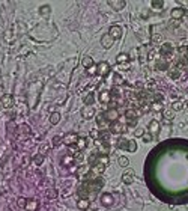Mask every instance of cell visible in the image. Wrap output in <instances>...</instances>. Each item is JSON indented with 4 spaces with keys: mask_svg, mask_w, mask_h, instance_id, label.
Listing matches in <instances>:
<instances>
[{
    "mask_svg": "<svg viewBox=\"0 0 188 211\" xmlns=\"http://www.w3.org/2000/svg\"><path fill=\"white\" fill-rule=\"evenodd\" d=\"M17 205H18L20 208H26V207H27V199L18 198V199H17Z\"/></svg>",
    "mask_w": 188,
    "mask_h": 211,
    "instance_id": "cell-34",
    "label": "cell"
},
{
    "mask_svg": "<svg viewBox=\"0 0 188 211\" xmlns=\"http://www.w3.org/2000/svg\"><path fill=\"white\" fill-rule=\"evenodd\" d=\"M0 107H2V104H0Z\"/></svg>",
    "mask_w": 188,
    "mask_h": 211,
    "instance_id": "cell-48",
    "label": "cell"
},
{
    "mask_svg": "<svg viewBox=\"0 0 188 211\" xmlns=\"http://www.w3.org/2000/svg\"><path fill=\"white\" fill-rule=\"evenodd\" d=\"M113 81H115V84H118V86L123 84V80H122V77H120L119 74H115V76H113Z\"/></svg>",
    "mask_w": 188,
    "mask_h": 211,
    "instance_id": "cell-36",
    "label": "cell"
},
{
    "mask_svg": "<svg viewBox=\"0 0 188 211\" xmlns=\"http://www.w3.org/2000/svg\"><path fill=\"white\" fill-rule=\"evenodd\" d=\"M105 121H107V118H105V112H99L98 116H96V124H98L99 127H102V125L105 124Z\"/></svg>",
    "mask_w": 188,
    "mask_h": 211,
    "instance_id": "cell-19",
    "label": "cell"
},
{
    "mask_svg": "<svg viewBox=\"0 0 188 211\" xmlns=\"http://www.w3.org/2000/svg\"><path fill=\"white\" fill-rule=\"evenodd\" d=\"M118 163H119V166H122V167H128L129 160H128V157H125V156H120L118 158Z\"/></svg>",
    "mask_w": 188,
    "mask_h": 211,
    "instance_id": "cell-25",
    "label": "cell"
},
{
    "mask_svg": "<svg viewBox=\"0 0 188 211\" xmlns=\"http://www.w3.org/2000/svg\"><path fill=\"white\" fill-rule=\"evenodd\" d=\"M94 101H95L94 92H90V94H89V95H87V97H86V98L83 100V103H84V104H86V106H90V104H94Z\"/></svg>",
    "mask_w": 188,
    "mask_h": 211,
    "instance_id": "cell-30",
    "label": "cell"
},
{
    "mask_svg": "<svg viewBox=\"0 0 188 211\" xmlns=\"http://www.w3.org/2000/svg\"><path fill=\"white\" fill-rule=\"evenodd\" d=\"M122 27L118 26V24H115V26H112L110 27V30H108V35L113 38V39H119L120 36H122Z\"/></svg>",
    "mask_w": 188,
    "mask_h": 211,
    "instance_id": "cell-8",
    "label": "cell"
},
{
    "mask_svg": "<svg viewBox=\"0 0 188 211\" xmlns=\"http://www.w3.org/2000/svg\"><path fill=\"white\" fill-rule=\"evenodd\" d=\"M60 143H62V137H60V136H54V137H53V145H54V146H59Z\"/></svg>",
    "mask_w": 188,
    "mask_h": 211,
    "instance_id": "cell-39",
    "label": "cell"
},
{
    "mask_svg": "<svg viewBox=\"0 0 188 211\" xmlns=\"http://www.w3.org/2000/svg\"><path fill=\"white\" fill-rule=\"evenodd\" d=\"M125 118H126L128 127H134V125L137 124V113H136V110H133V109L126 110V112H125Z\"/></svg>",
    "mask_w": 188,
    "mask_h": 211,
    "instance_id": "cell-1",
    "label": "cell"
},
{
    "mask_svg": "<svg viewBox=\"0 0 188 211\" xmlns=\"http://www.w3.org/2000/svg\"><path fill=\"white\" fill-rule=\"evenodd\" d=\"M160 53H161V56L170 57V56H172V53H173V45H172L170 42H165V44H163V47H161Z\"/></svg>",
    "mask_w": 188,
    "mask_h": 211,
    "instance_id": "cell-10",
    "label": "cell"
},
{
    "mask_svg": "<svg viewBox=\"0 0 188 211\" xmlns=\"http://www.w3.org/2000/svg\"><path fill=\"white\" fill-rule=\"evenodd\" d=\"M158 131H160V124H158L157 119H152V121L149 122V133H151V134H157Z\"/></svg>",
    "mask_w": 188,
    "mask_h": 211,
    "instance_id": "cell-16",
    "label": "cell"
},
{
    "mask_svg": "<svg viewBox=\"0 0 188 211\" xmlns=\"http://www.w3.org/2000/svg\"><path fill=\"white\" fill-rule=\"evenodd\" d=\"M128 62H129V56H128L126 53H120V54H118V57H116V63L123 65V63H128Z\"/></svg>",
    "mask_w": 188,
    "mask_h": 211,
    "instance_id": "cell-18",
    "label": "cell"
},
{
    "mask_svg": "<svg viewBox=\"0 0 188 211\" xmlns=\"http://www.w3.org/2000/svg\"><path fill=\"white\" fill-rule=\"evenodd\" d=\"M20 130H21V133H24V134H30V128L27 127V125H21V127H18Z\"/></svg>",
    "mask_w": 188,
    "mask_h": 211,
    "instance_id": "cell-43",
    "label": "cell"
},
{
    "mask_svg": "<svg viewBox=\"0 0 188 211\" xmlns=\"http://www.w3.org/2000/svg\"><path fill=\"white\" fill-rule=\"evenodd\" d=\"M151 6L155 8V9H161L164 6V2H161V0H152L151 2Z\"/></svg>",
    "mask_w": 188,
    "mask_h": 211,
    "instance_id": "cell-32",
    "label": "cell"
},
{
    "mask_svg": "<svg viewBox=\"0 0 188 211\" xmlns=\"http://www.w3.org/2000/svg\"><path fill=\"white\" fill-rule=\"evenodd\" d=\"M59 121H60V113H59V112H54V113L50 115V122H51L53 125L59 124Z\"/></svg>",
    "mask_w": 188,
    "mask_h": 211,
    "instance_id": "cell-21",
    "label": "cell"
},
{
    "mask_svg": "<svg viewBox=\"0 0 188 211\" xmlns=\"http://www.w3.org/2000/svg\"><path fill=\"white\" fill-rule=\"evenodd\" d=\"M45 196H47L48 199H54V198L57 196V191H56L54 188H47V190H45Z\"/></svg>",
    "mask_w": 188,
    "mask_h": 211,
    "instance_id": "cell-31",
    "label": "cell"
},
{
    "mask_svg": "<svg viewBox=\"0 0 188 211\" xmlns=\"http://www.w3.org/2000/svg\"><path fill=\"white\" fill-rule=\"evenodd\" d=\"M113 44H115V39H113L108 33H104V35H102V38H101V45H102L104 48H107V50H108V48H112V47H113Z\"/></svg>",
    "mask_w": 188,
    "mask_h": 211,
    "instance_id": "cell-6",
    "label": "cell"
},
{
    "mask_svg": "<svg viewBox=\"0 0 188 211\" xmlns=\"http://www.w3.org/2000/svg\"><path fill=\"white\" fill-rule=\"evenodd\" d=\"M81 65L84 66V68H92V66H95V62H94V59L90 57V56H84L83 59H81Z\"/></svg>",
    "mask_w": 188,
    "mask_h": 211,
    "instance_id": "cell-17",
    "label": "cell"
},
{
    "mask_svg": "<svg viewBox=\"0 0 188 211\" xmlns=\"http://www.w3.org/2000/svg\"><path fill=\"white\" fill-rule=\"evenodd\" d=\"M77 207L80 208V210H87L89 208V199H80L78 202H77Z\"/></svg>",
    "mask_w": 188,
    "mask_h": 211,
    "instance_id": "cell-22",
    "label": "cell"
},
{
    "mask_svg": "<svg viewBox=\"0 0 188 211\" xmlns=\"http://www.w3.org/2000/svg\"><path fill=\"white\" fill-rule=\"evenodd\" d=\"M134 134H136V136H143V134H144V131H143L141 128H139V130H136V133H134Z\"/></svg>",
    "mask_w": 188,
    "mask_h": 211,
    "instance_id": "cell-46",
    "label": "cell"
},
{
    "mask_svg": "<svg viewBox=\"0 0 188 211\" xmlns=\"http://www.w3.org/2000/svg\"><path fill=\"white\" fill-rule=\"evenodd\" d=\"M134 169H131V167H128L123 173H122V181L125 183V184H133L134 183Z\"/></svg>",
    "mask_w": 188,
    "mask_h": 211,
    "instance_id": "cell-3",
    "label": "cell"
},
{
    "mask_svg": "<svg viewBox=\"0 0 188 211\" xmlns=\"http://www.w3.org/2000/svg\"><path fill=\"white\" fill-rule=\"evenodd\" d=\"M116 146L120 148V149H126V146H128V140L123 139V137H120V139L118 140V143H116Z\"/></svg>",
    "mask_w": 188,
    "mask_h": 211,
    "instance_id": "cell-29",
    "label": "cell"
},
{
    "mask_svg": "<svg viewBox=\"0 0 188 211\" xmlns=\"http://www.w3.org/2000/svg\"><path fill=\"white\" fill-rule=\"evenodd\" d=\"M164 118L167 121H172L175 118V110L173 109H165L164 110Z\"/></svg>",
    "mask_w": 188,
    "mask_h": 211,
    "instance_id": "cell-27",
    "label": "cell"
},
{
    "mask_svg": "<svg viewBox=\"0 0 188 211\" xmlns=\"http://www.w3.org/2000/svg\"><path fill=\"white\" fill-rule=\"evenodd\" d=\"M87 146V139H84V137H80L78 139V142H77V148L81 151V149H84Z\"/></svg>",
    "mask_w": 188,
    "mask_h": 211,
    "instance_id": "cell-26",
    "label": "cell"
},
{
    "mask_svg": "<svg viewBox=\"0 0 188 211\" xmlns=\"http://www.w3.org/2000/svg\"><path fill=\"white\" fill-rule=\"evenodd\" d=\"M48 151H50V145H48L47 142L45 143H41V146H39V154H47Z\"/></svg>",
    "mask_w": 188,
    "mask_h": 211,
    "instance_id": "cell-33",
    "label": "cell"
},
{
    "mask_svg": "<svg viewBox=\"0 0 188 211\" xmlns=\"http://www.w3.org/2000/svg\"><path fill=\"white\" fill-rule=\"evenodd\" d=\"M141 139H143L144 143H149V142L152 140V134H151V133H144V134L141 136Z\"/></svg>",
    "mask_w": 188,
    "mask_h": 211,
    "instance_id": "cell-37",
    "label": "cell"
},
{
    "mask_svg": "<svg viewBox=\"0 0 188 211\" xmlns=\"http://www.w3.org/2000/svg\"><path fill=\"white\" fill-rule=\"evenodd\" d=\"M0 104H2V107H5V109H11L14 106V97L11 94H5L2 97V100H0Z\"/></svg>",
    "mask_w": 188,
    "mask_h": 211,
    "instance_id": "cell-5",
    "label": "cell"
},
{
    "mask_svg": "<svg viewBox=\"0 0 188 211\" xmlns=\"http://www.w3.org/2000/svg\"><path fill=\"white\" fill-rule=\"evenodd\" d=\"M29 163H30V157H29V156H26V157L23 158V163H21V167H23V169H26V167L29 166Z\"/></svg>",
    "mask_w": 188,
    "mask_h": 211,
    "instance_id": "cell-40",
    "label": "cell"
},
{
    "mask_svg": "<svg viewBox=\"0 0 188 211\" xmlns=\"http://www.w3.org/2000/svg\"><path fill=\"white\" fill-rule=\"evenodd\" d=\"M38 12H39V15H42V17H48L50 12H51V8H50L48 5H44V6H41V8L38 9Z\"/></svg>",
    "mask_w": 188,
    "mask_h": 211,
    "instance_id": "cell-20",
    "label": "cell"
},
{
    "mask_svg": "<svg viewBox=\"0 0 188 211\" xmlns=\"http://www.w3.org/2000/svg\"><path fill=\"white\" fill-rule=\"evenodd\" d=\"M172 77H173V79H178V77H179V73H178V71H173V73H172Z\"/></svg>",
    "mask_w": 188,
    "mask_h": 211,
    "instance_id": "cell-47",
    "label": "cell"
},
{
    "mask_svg": "<svg viewBox=\"0 0 188 211\" xmlns=\"http://www.w3.org/2000/svg\"><path fill=\"white\" fill-rule=\"evenodd\" d=\"M87 74H96V65H95V66H92V68H89V70H87Z\"/></svg>",
    "mask_w": 188,
    "mask_h": 211,
    "instance_id": "cell-44",
    "label": "cell"
},
{
    "mask_svg": "<svg viewBox=\"0 0 188 211\" xmlns=\"http://www.w3.org/2000/svg\"><path fill=\"white\" fill-rule=\"evenodd\" d=\"M78 139H80V137H78L75 133H69L68 136H65V137H63V143H65V145H68V146H74V145H77Z\"/></svg>",
    "mask_w": 188,
    "mask_h": 211,
    "instance_id": "cell-7",
    "label": "cell"
},
{
    "mask_svg": "<svg viewBox=\"0 0 188 211\" xmlns=\"http://www.w3.org/2000/svg\"><path fill=\"white\" fill-rule=\"evenodd\" d=\"M110 73V65L107 62H99L96 65V74L101 76V77H105L107 74Z\"/></svg>",
    "mask_w": 188,
    "mask_h": 211,
    "instance_id": "cell-2",
    "label": "cell"
},
{
    "mask_svg": "<svg viewBox=\"0 0 188 211\" xmlns=\"http://www.w3.org/2000/svg\"><path fill=\"white\" fill-rule=\"evenodd\" d=\"M89 136H90V137H92V139H96V140H98V139H99V136H101V134H99V131H98V130H92V131L89 133Z\"/></svg>",
    "mask_w": 188,
    "mask_h": 211,
    "instance_id": "cell-41",
    "label": "cell"
},
{
    "mask_svg": "<svg viewBox=\"0 0 188 211\" xmlns=\"http://www.w3.org/2000/svg\"><path fill=\"white\" fill-rule=\"evenodd\" d=\"M184 8H175L173 11H172V18L173 20H181L182 17H184Z\"/></svg>",
    "mask_w": 188,
    "mask_h": 211,
    "instance_id": "cell-14",
    "label": "cell"
},
{
    "mask_svg": "<svg viewBox=\"0 0 188 211\" xmlns=\"http://www.w3.org/2000/svg\"><path fill=\"white\" fill-rule=\"evenodd\" d=\"M110 100H112V92H108V91H101L99 92V101L102 104H108Z\"/></svg>",
    "mask_w": 188,
    "mask_h": 211,
    "instance_id": "cell-11",
    "label": "cell"
},
{
    "mask_svg": "<svg viewBox=\"0 0 188 211\" xmlns=\"http://www.w3.org/2000/svg\"><path fill=\"white\" fill-rule=\"evenodd\" d=\"M105 118H107V121H112V122L118 121V110L116 109H108L105 112Z\"/></svg>",
    "mask_w": 188,
    "mask_h": 211,
    "instance_id": "cell-12",
    "label": "cell"
},
{
    "mask_svg": "<svg viewBox=\"0 0 188 211\" xmlns=\"http://www.w3.org/2000/svg\"><path fill=\"white\" fill-rule=\"evenodd\" d=\"M161 39H163V36L160 33H157V35L152 36V44H158V42H161Z\"/></svg>",
    "mask_w": 188,
    "mask_h": 211,
    "instance_id": "cell-38",
    "label": "cell"
},
{
    "mask_svg": "<svg viewBox=\"0 0 188 211\" xmlns=\"http://www.w3.org/2000/svg\"><path fill=\"white\" fill-rule=\"evenodd\" d=\"M161 103H154V104H152V107H154V109H155V110H160V109H161Z\"/></svg>",
    "mask_w": 188,
    "mask_h": 211,
    "instance_id": "cell-45",
    "label": "cell"
},
{
    "mask_svg": "<svg viewBox=\"0 0 188 211\" xmlns=\"http://www.w3.org/2000/svg\"><path fill=\"white\" fill-rule=\"evenodd\" d=\"M101 202H102L104 207H112V204H113V196L108 195V193H104V195L101 196Z\"/></svg>",
    "mask_w": 188,
    "mask_h": 211,
    "instance_id": "cell-13",
    "label": "cell"
},
{
    "mask_svg": "<svg viewBox=\"0 0 188 211\" xmlns=\"http://www.w3.org/2000/svg\"><path fill=\"white\" fill-rule=\"evenodd\" d=\"M182 107H184V104H182L181 101H175V103L172 104V109H173L175 112H178V110H181Z\"/></svg>",
    "mask_w": 188,
    "mask_h": 211,
    "instance_id": "cell-35",
    "label": "cell"
},
{
    "mask_svg": "<svg viewBox=\"0 0 188 211\" xmlns=\"http://www.w3.org/2000/svg\"><path fill=\"white\" fill-rule=\"evenodd\" d=\"M80 113H81V116H83L84 119H92L96 112H95L94 106H84V107L81 109V112H80Z\"/></svg>",
    "mask_w": 188,
    "mask_h": 211,
    "instance_id": "cell-4",
    "label": "cell"
},
{
    "mask_svg": "<svg viewBox=\"0 0 188 211\" xmlns=\"http://www.w3.org/2000/svg\"><path fill=\"white\" fill-rule=\"evenodd\" d=\"M157 68L158 70H167V63L165 62H157Z\"/></svg>",
    "mask_w": 188,
    "mask_h": 211,
    "instance_id": "cell-42",
    "label": "cell"
},
{
    "mask_svg": "<svg viewBox=\"0 0 188 211\" xmlns=\"http://www.w3.org/2000/svg\"><path fill=\"white\" fill-rule=\"evenodd\" d=\"M126 151H128V152H136V151H137V143H136V140H128Z\"/></svg>",
    "mask_w": 188,
    "mask_h": 211,
    "instance_id": "cell-23",
    "label": "cell"
},
{
    "mask_svg": "<svg viewBox=\"0 0 188 211\" xmlns=\"http://www.w3.org/2000/svg\"><path fill=\"white\" fill-rule=\"evenodd\" d=\"M125 131H126V128H125L123 125L118 124V121L113 122V124L110 125V133H125Z\"/></svg>",
    "mask_w": 188,
    "mask_h": 211,
    "instance_id": "cell-15",
    "label": "cell"
},
{
    "mask_svg": "<svg viewBox=\"0 0 188 211\" xmlns=\"http://www.w3.org/2000/svg\"><path fill=\"white\" fill-rule=\"evenodd\" d=\"M38 207H39V204H38V201H36V199L27 201V208H30L32 211H36V210H38Z\"/></svg>",
    "mask_w": 188,
    "mask_h": 211,
    "instance_id": "cell-24",
    "label": "cell"
},
{
    "mask_svg": "<svg viewBox=\"0 0 188 211\" xmlns=\"http://www.w3.org/2000/svg\"><path fill=\"white\" fill-rule=\"evenodd\" d=\"M108 6H112V9H115V11H122L126 6V2H123V0H108Z\"/></svg>",
    "mask_w": 188,
    "mask_h": 211,
    "instance_id": "cell-9",
    "label": "cell"
},
{
    "mask_svg": "<svg viewBox=\"0 0 188 211\" xmlns=\"http://www.w3.org/2000/svg\"><path fill=\"white\" fill-rule=\"evenodd\" d=\"M32 161H33L36 166H41V164H42V161H44V154H36L35 157L32 158Z\"/></svg>",
    "mask_w": 188,
    "mask_h": 211,
    "instance_id": "cell-28",
    "label": "cell"
}]
</instances>
